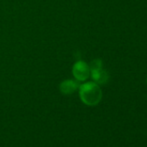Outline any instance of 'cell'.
I'll return each mask as SVG.
<instances>
[{
  "label": "cell",
  "instance_id": "1",
  "mask_svg": "<svg viewBox=\"0 0 147 147\" xmlns=\"http://www.w3.org/2000/svg\"><path fill=\"white\" fill-rule=\"evenodd\" d=\"M80 97L88 106L97 105L102 98V92L95 82H88L80 87Z\"/></svg>",
  "mask_w": 147,
  "mask_h": 147
},
{
  "label": "cell",
  "instance_id": "2",
  "mask_svg": "<svg viewBox=\"0 0 147 147\" xmlns=\"http://www.w3.org/2000/svg\"><path fill=\"white\" fill-rule=\"evenodd\" d=\"M73 74L78 81H85L90 76V67L83 61H78L73 67Z\"/></svg>",
  "mask_w": 147,
  "mask_h": 147
},
{
  "label": "cell",
  "instance_id": "3",
  "mask_svg": "<svg viewBox=\"0 0 147 147\" xmlns=\"http://www.w3.org/2000/svg\"><path fill=\"white\" fill-rule=\"evenodd\" d=\"M90 74L92 76V78L94 79V82L100 85L106 84L109 80V76L107 71H105L102 67H91L90 68Z\"/></svg>",
  "mask_w": 147,
  "mask_h": 147
},
{
  "label": "cell",
  "instance_id": "4",
  "mask_svg": "<svg viewBox=\"0 0 147 147\" xmlns=\"http://www.w3.org/2000/svg\"><path fill=\"white\" fill-rule=\"evenodd\" d=\"M78 83L75 81H71V80H67L63 82L61 84V91L62 94H69L75 92L77 88H78Z\"/></svg>",
  "mask_w": 147,
  "mask_h": 147
}]
</instances>
